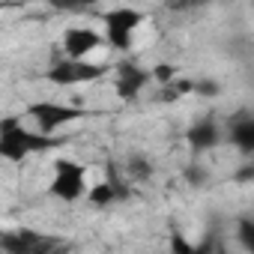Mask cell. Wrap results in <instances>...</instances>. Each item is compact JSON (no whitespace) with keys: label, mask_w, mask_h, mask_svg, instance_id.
I'll list each match as a JSON object with an SVG mask.
<instances>
[{"label":"cell","mask_w":254,"mask_h":254,"mask_svg":"<svg viewBox=\"0 0 254 254\" xmlns=\"http://www.w3.org/2000/svg\"><path fill=\"white\" fill-rule=\"evenodd\" d=\"M147 21V12L144 9H135V6H111L105 15H102V42L114 51H132L135 48V36L141 30V24Z\"/></svg>","instance_id":"cell-3"},{"label":"cell","mask_w":254,"mask_h":254,"mask_svg":"<svg viewBox=\"0 0 254 254\" xmlns=\"http://www.w3.org/2000/svg\"><path fill=\"white\" fill-rule=\"evenodd\" d=\"M221 141H224V129H221V126H218L212 117L194 120V123L189 126V132H186V144H189V150H191L194 156L215 150Z\"/></svg>","instance_id":"cell-8"},{"label":"cell","mask_w":254,"mask_h":254,"mask_svg":"<svg viewBox=\"0 0 254 254\" xmlns=\"http://www.w3.org/2000/svg\"><path fill=\"white\" fill-rule=\"evenodd\" d=\"M150 69L144 66H135V63H120L114 69V93L123 99V102H135L147 87H150Z\"/></svg>","instance_id":"cell-7"},{"label":"cell","mask_w":254,"mask_h":254,"mask_svg":"<svg viewBox=\"0 0 254 254\" xmlns=\"http://www.w3.org/2000/svg\"><path fill=\"white\" fill-rule=\"evenodd\" d=\"M186 180H189L191 186H203V183L209 180V174H206V168H200V165H191V168L186 171Z\"/></svg>","instance_id":"cell-16"},{"label":"cell","mask_w":254,"mask_h":254,"mask_svg":"<svg viewBox=\"0 0 254 254\" xmlns=\"http://www.w3.org/2000/svg\"><path fill=\"white\" fill-rule=\"evenodd\" d=\"M171 254H194V239L183 233H171Z\"/></svg>","instance_id":"cell-14"},{"label":"cell","mask_w":254,"mask_h":254,"mask_svg":"<svg viewBox=\"0 0 254 254\" xmlns=\"http://www.w3.org/2000/svg\"><path fill=\"white\" fill-rule=\"evenodd\" d=\"M108 75V66L105 63H96V60H57L48 66L45 72V81L60 87V90H72V87H84V84H96Z\"/></svg>","instance_id":"cell-5"},{"label":"cell","mask_w":254,"mask_h":254,"mask_svg":"<svg viewBox=\"0 0 254 254\" xmlns=\"http://www.w3.org/2000/svg\"><path fill=\"white\" fill-rule=\"evenodd\" d=\"M215 254H230V251H227L224 245H218V251H215Z\"/></svg>","instance_id":"cell-17"},{"label":"cell","mask_w":254,"mask_h":254,"mask_svg":"<svg viewBox=\"0 0 254 254\" xmlns=\"http://www.w3.org/2000/svg\"><path fill=\"white\" fill-rule=\"evenodd\" d=\"M66 147V138L57 135V138H48V135H39L36 129L24 123V117H0V162L6 165H24L27 159L33 156H42V153H51V150H60Z\"/></svg>","instance_id":"cell-1"},{"label":"cell","mask_w":254,"mask_h":254,"mask_svg":"<svg viewBox=\"0 0 254 254\" xmlns=\"http://www.w3.org/2000/svg\"><path fill=\"white\" fill-rule=\"evenodd\" d=\"M236 239H239V245H242L245 251L254 248V221H251L248 215H242V218L236 221Z\"/></svg>","instance_id":"cell-12"},{"label":"cell","mask_w":254,"mask_h":254,"mask_svg":"<svg viewBox=\"0 0 254 254\" xmlns=\"http://www.w3.org/2000/svg\"><path fill=\"white\" fill-rule=\"evenodd\" d=\"M87 117V108L81 105H72V102H60V99H36L27 105L24 111V120H30L39 135H48V138H57L66 126L78 123Z\"/></svg>","instance_id":"cell-2"},{"label":"cell","mask_w":254,"mask_h":254,"mask_svg":"<svg viewBox=\"0 0 254 254\" xmlns=\"http://www.w3.org/2000/svg\"><path fill=\"white\" fill-rule=\"evenodd\" d=\"M90 183H87V168L69 156L54 159L51 165V183H48V194L60 203H78L84 200Z\"/></svg>","instance_id":"cell-4"},{"label":"cell","mask_w":254,"mask_h":254,"mask_svg":"<svg viewBox=\"0 0 254 254\" xmlns=\"http://www.w3.org/2000/svg\"><path fill=\"white\" fill-rule=\"evenodd\" d=\"M191 93H200V96H218L221 93V84H215V81H194V90Z\"/></svg>","instance_id":"cell-15"},{"label":"cell","mask_w":254,"mask_h":254,"mask_svg":"<svg viewBox=\"0 0 254 254\" xmlns=\"http://www.w3.org/2000/svg\"><path fill=\"white\" fill-rule=\"evenodd\" d=\"M224 129V138L230 141V147L242 156H251L254 153V117L248 111H239L227 126H221Z\"/></svg>","instance_id":"cell-10"},{"label":"cell","mask_w":254,"mask_h":254,"mask_svg":"<svg viewBox=\"0 0 254 254\" xmlns=\"http://www.w3.org/2000/svg\"><path fill=\"white\" fill-rule=\"evenodd\" d=\"M60 48L66 60H90V54H96L99 48H105L102 33L90 24H72L63 30L60 36Z\"/></svg>","instance_id":"cell-6"},{"label":"cell","mask_w":254,"mask_h":254,"mask_svg":"<svg viewBox=\"0 0 254 254\" xmlns=\"http://www.w3.org/2000/svg\"><path fill=\"white\" fill-rule=\"evenodd\" d=\"M126 189H129V186H126V183L120 180V174L111 171V165H108V177H105L102 183H93V186L87 189L84 200H87L90 206H96V209H108V206L120 203L126 194H129Z\"/></svg>","instance_id":"cell-9"},{"label":"cell","mask_w":254,"mask_h":254,"mask_svg":"<svg viewBox=\"0 0 254 254\" xmlns=\"http://www.w3.org/2000/svg\"><path fill=\"white\" fill-rule=\"evenodd\" d=\"M126 177L135 180V183H147L153 177V162L144 153H132L129 159H126Z\"/></svg>","instance_id":"cell-11"},{"label":"cell","mask_w":254,"mask_h":254,"mask_svg":"<svg viewBox=\"0 0 254 254\" xmlns=\"http://www.w3.org/2000/svg\"><path fill=\"white\" fill-rule=\"evenodd\" d=\"M150 78L159 81L162 87H168L171 81H177V66H174V63H156V66L150 69Z\"/></svg>","instance_id":"cell-13"}]
</instances>
